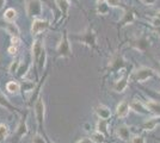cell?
<instances>
[{
  "instance_id": "1",
  "label": "cell",
  "mask_w": 160,
  "mask_h": 143,
  "mask_svg": "<svg viewBox=\"0 0 160 143\" xmlns=\"http://www.w3.org/2000/svg\"><path fill=\"white\" fill-rule=\"evenodd\" d=\"M68 37H69L71 41H74L77 42V43H80V44H84V45L91 48V49H94V50L98 49V45H97V35H96L92 26H87L86 30L84 32H81V34L68 35Z\"/></svg>"
},
{
  "instance_id": "2",
  "label": "cell",
  "mask_w": 160,
  "mask_h": 143,
  "mask_svg": "<svg viewBox=\"0 0 160 143\" xmlns=\"http://www.w3.org/2000/svg\"><path fill=\"white\" fill-rule=\"evenodd\" d=\"M72 56V48H71V40L68 37L67 31L63 32L62 37H61L60 42L56 48V57H61V59H68Z\"/></svg>"
},
{
  "instance_id": "3",
  "label": "cell",
  "mask_w": 160,
  "mask_h": 143,
  "mask_svg": "<svg viewBox=\"0 0 160 143\" xmlns=\"http://www.w3.org/2000/svg\"><path fill=\"white\" fill-rule=\"evenodd\" d=\"M155 74H157L155 69L151 68V67H146V66H142L140 68L134 70L132 78H133L134 81H136V82H145V81H147V80L154 78Z\"/></svg>"
},
{
  "instance_id": "4",
  "label": "cell",
  "mask_w": 160,
  "mask_h": 143,
  "mask_svg": "<svg viewBox=\"0 0 160 143\" xmlns=\"http://www.w3.org/2000/svg\"><path fill=\"white\" fill-rule=\"evenodd\" d=\"M25 11L28 17L37 18L42 13V2L41 0H27L25 1Z\"/></svg>"
},
{
  "instance_id": "5",
  "label": "cell",
  "mask_w": 160,
  "mask_h": 143,
  "mask_svg": "<svg viewBox=\"0 0 160 143\" xmlns=\"http://www.w3.org/2000/svg\"><path fill=\"white\" fill-rule=\"evenodd\" d=\"M33 109H35V118L36 122L38 124V128L42 130L43 128V123H44V116H46V106L42 98H38L36 102L33 104Z\"/></svg>"
},
{
  "instance_id": "6",
  "label": "cell",
  "mask_w": 160,
  "mask_h": 143,
  "mask_svg": "<svg viewBox=\"0 0 160 143\" xmlns=\"http://www.w3.org/2000/svg\"><path fill=\"white\" fill-rule=\"evenodd\" d=\"M130 47L134 48L138 51H140V53H146L148 48L151 47V41L146 35H141L130 42Z\"/></svg>"
},
{
  "instance_id": "7",
  "label": "cell",
  "mask_w": 160,
  "mask_h": 143,
  "mask_svg": "<svg viewBox=\"0 0 160 143\" xmlns=\"http://www.w3.org/2000/svg\"><path fill=\"white\" fill-rule=\"evenodd\" d=\"M126 68V61L123 59V56L121 55H113L110 59L109 64H108V70L110 73H117L122 69Z\"/></svg>"
},
{
  "instance_id": "8",
  "label": "cell",
  "mask_w": 160,
  "mask_h": 143,
  "mask_svg": "<svg viewBox=\"0 0 160 143\" xmlns=\"http://www.w3.org/2000/svg\"><path fill=\"white\" fill-rule=\"evenodd\" d=\"M129 105H130V110L134 111L135 113L143 115V116H147V115L151 113V111L146 106V104L143 102H141V100H139V99H133L132 102H129Z\"/></svg>"
},
{
  "instance_id": "9",
  "label": "cell",
  "mask_w": 160,
  "mask_h": 143,
  "mask_svg": "<svg viewBox=\"0 0 160 143\" xmlns=\"http://www.w3.org/2000/svg\"><path fill=\"white\" fill-rule=\"evenodd\" d=\"M129 85V74H124L123 76H121L118 80H116L112 86L113 92L116 93H124L128 88Z\"/></svg>"
},
{
  "instance_id": "10",
  "label": "cell",
  "mask_w": 160,
  "mask_h": 143,
  "mask_svg": "<svg viewBox=\"0 0 160 143\" xmlns=\"http://www.w3.org/2000/svg\"><path fill=\"white\" fill-rule=\"evenodd\" d=\"M49 27V21L46 19H33L32 25H31V34L32 35H40L41 32L46 31Z\"/></svg>"
},
{
  "instance_id": "11",
  "label": "cell",
  "mask_w": 160,
  "mask_h": 143,
  "mask_svg": "<svg viewBox=\"0 0 160 143\" xmlns=\"http://www.w3.org/2000/svg\"><path fill=\"white\" fill-rule=\"evenodd\" d=\"M46 50V48H44V44L42 43L41 41H35L32 44V49H31V53H32V60H33V63L36 64L38 60H40L41 55L42 53Z\"/></svg>"
},
{
  "instance_id": "12",
  "label": "cell",
  "mask_w": 160,
  "mask_h": 143,
  "mask_svg": "<svg viewBox=\"0 0 160 143\" xmlns=\"http://www.w3.org/2000/svg\"><path fill=\"white\" fill-rule=\"evenodd\" d=\"M116 135H117V137L120 138L121 141H124V142L130 141V138H132L130 129H129L128 125H124V124L117 126V129H116Z\"/></svg>"
},
{
  "instance_id": "13",
  "label": "cell",
  "mask_w": 160,
  "mask_h": 143,
  "mask_svg": "<svg viewBox=\"0 0 160 143\" xmlns=\"http://www.w3.org/2000/svg\"><path fill=\"white\" fill-rule=\"evenodd\" d=\"M129 111H130L129 102L127 100H122L116 106V116L118 117V118H126L129 115Z\"/></svg>"
},
{
  "instance_id": "14",
  "label": "cell",
  "mask_w": 160,
  "mask_h": 143,
  "mask_svg": "<svg viewBox=\"0 0 160 143\" xmlns=\"http://www.w3.org/2000/svg\"><path fill=\"white\" fill-rule=\"evenodd\" d=\"M94 112H96V115H97V117L98 118H100V119H110L111 118V110L109 109L108 106H105V105H98L96 109H94Z\"/></svg>"
},
{
  "instance_id": "15",
  "label": "cell",
  "mask_w": 160,
  "mask_h": 143,
  "mask_svg": "<svg viewBox=\"0 0 160 143\" xmlns=\"http://www.w3.org/2000/svg\"><path fill=\"white\" fill-rule=\"evenodd\" d=\"M28 134V124H27V116H24L20 119L19 124L16 130V138L17 141H19L22 137H24Z\"/></svg>"
},
{
  "instance_id": "16",
  "label": "cell",
  "mask_w": 160,
  "mask_h": 143,
  "mask_svg": "<svg viewBox=\"0 0 160 143\" xmlns=\"http://www.w3.org/2000/svg\"><path fill=\"white\" fill-rule=\"evenodd\" d=\"M145 104L152 115H154L155 117H160V102L155 100V99H147Z\"/></svg>"
},
{
  "instance_id": "17",
  "label": "cell",
  "mask_w": 160,
  "mask_h": 143,
  "mask_svg": "<svg viewBox=\"0 0 160 143\" xmlns=\"http://www.w3.org/2000/svg\"><path fill=\"white\" fill-rule=\"evenodd\" d=\"M160 124V117H155V118H149L146 122L142 124V129L145 131H153L158 125Z\"/></svg>"
},
{
  "instance_id": "18",
  "label": "cell",
  "mask_w": 160,
  "mask_h": 143,
  "mask_svg": "<svg viewBox=\"0 0 160 143\" xmlns=\"http://www.w3.org/2000/svg\"><path fill=\"white\" fill-rule=\"evenodd\" d=\"M135 21V13L132 10H126V12L123 14V18L121 19V26H126V25H130L133 24V21Z\"/></svg>"
},
{
  "instance_id": "19",
  "label": "cell",
  "mask_w": 160,
  "mask_h": 143,
  "mask_svg": "<svg viewBox=\"0 0 160 143\" xmlns=\"http://www.w3.org/2000/svg\"><path fill=\"white\" fill-rule=\"evenodd\" d=\"M109 121L108 119H98V122H97V125H96V130L97 131H99L102 132L103 135H105V136H109Z\"/></svg>"
},
{
  "instance_id": "20",
  "label": "cell",
  "mask_w": 160,
  "mask_h": 143,
  "mask_svg": "<svg viewBox=\"0 0 160 143\" xmlns=\"http://www.w3.org/2000/svg\"><path fill=\"white\" fill-rule=\"evenodd\" d=\"M55 4L58 5L59 10L61 11V13L65 17L68 16V10H69V0H55Z\"/></svg>"
},
{
  "instance_id": "21",
  "label": "cell",
  "mask_w": 160,
  "mask_h": 143,
  "mask_svg": "<svg viewBox=\"0 0 160 143\" xmlns=\"http://www.w3.org/2000/svg\"><path fill=\"white\" fill-rule=\"evenodd\" d=\"M0 106H1V107H5L6 110H10V111H12V112L18 111L17 107H14L13 105L10 102V100H8V99H7L6 97L2 94L1 92H0Z\"/></svg>"
},
{
  "instance_id": "22",
  "label": "cell",
  "mask_w": 160,
  "mask_h": 143,
  "mask_svg": "<svg viewBox=\"0 0 160 143\" xmlns=\"http://www.w3.org/2000/svg\"><path fill=\"white\" fill-rule=\"evenodd\" d=\"M90 138H91V141L93 143H105V140H107V136L105 135H103L102 132H99V131H93L92 134H91V136H90Z\"/></svg>"
},
{
  "instance_id": "23",
  "label": "cell",
  "mask_w": 160,
  "mask_h": 143,
  "mask_svg": "<svg viewBox=\"0 0 160 143\" xmlns=\"http://www.w3.org/2000/svg\"><path fill=\"white\" fill-rule=\"evenodd\" d=\"M4 18L6 21H14V19L17 18V11L14 8H7L4 13Z\"/></svg>"
},
{
  "instance_id": "24",
  "label": "cell",
  "mask_w": 160,
  "mask_h": 143,
  "mask_svg": "<svg viewBox=\"0 0 160 143\" xmlns=\"http://www.w3.org/2000/svg\"><path fill=\"white\" fill-rule=\"evenodd\" d=\"M6 89L10 92V93L16 94V93H18V92L20 91V85L16 81H10V82H7Z\"/></svg>"
},
{
  "instance_id": "25",
  "label": "cell",
  "mask_w": 160,
  "mask_h": 143,
  "mask_svg": "<svg viewBox=\"0 0 160 143\" xmlns=\"http://www.w3.org/2000/svg\"><path fill=\"white\" fill-rule=\"evenodd\" d=\"M6 30L8 34H11V36H18V37H19V29H18V26H17L16 24H13V23L7 21Z\"/></svg>"
},
{
  "instance_id": "26",
  "label": "cell",
  "mask_w": 160,
  "mask_h": 143,
  "mask_svg": "<svg viewBox=\"0 0 160 143\" xmlns=\"http://www.w3.org/2000/svg\"><path fill=\"white\" fill-rule=\"evenodd\" d=\"M7 136H8V128L5 124H0V142L5 141Z\"/></svg>"
},
{
  "instance_id": "27",
  "label": "cell",
  "mask_w": 160,
  "mask_h": 143,
  "mask_svg": "<svg viewBox=\"0 0 160 143\" xmlns=\"http://www.w3.org/2000/svg\"><path fill=\"white\" fill-rule=\"evenodd\" d=\"M29 67H30V64L29 63H25L24 66L20 63L19 68H18V70H17V75L19 76V78H23V76H25V74L28 73V69H29Z\"/></svg>"
},
{
  "instance_id": "28",
  "label": "cell",
  "mask_w": 160,
  "mask_h": 143,
  "mask_svg": "<svg viewBox=\"0 0 160 143\" xmlns=\"http://www.w3.org/2000/svg\"><path fill=\"white\" fill-rule=\"evenodd\" d=\"M109 8H110V6H109L108 4L102 2V4H98V8H97V11H98V13L99 14L105 16V14L109 13Z\"/></svg>"
},
{
  "instance_id": "29",
  "label": "cell",
  "mask_w": 160,
  "mask_h": 143,
  "mask_svg": "<svg viewBox=\"0 0 160 143\" xmlns=\"http://www.w3.org/2000/svg\"><path fill=\"white\" fill-rule=\"evenodd\" d=\"M20 66V61L18 60V59H16L12 63H11V66H10V68H8V70H10V73H17V70H18V68H19Z\"/></svg>"
},
{
  "instance_id": "30",
  "label": "cell",
  "mask_w": 160,
  "mask_h": 143,
  "mask_svg": "<svg viewBox=\"0 0 160 143\" xmlns=\"http://www.w3.org/2000/svg\"><path fill=\"white\" fill-rule=\"evenodd\" d=\"M22 86H23V89H24L25 92H32L33 89H35V83L30 81H24Z\"/></svg>"
},
{
  "instance_id": "31",
  "label": "cell",
  "mask_w": 160,
  "mask_h": 143,
  "mask_svg": "<svg viewBox=\"0 0 160 143\" xmlns=\"http://www.w3.org/2000/svg\"><path fill=\"white\" fill-rule=\"evenodd\" d=\"M130 143H146V137L142 135H135L130 138Z\"/></svg>"
},
{
  "instance_id": "32",
  "label": "cell",
  "mask_w": 160,
  "mask_h": 143,
  "mask_svg": "<svg viewBox=\"0 0 160 143\" xmlns=\"http://www.w3.org/2000/svg\"><path fill=\"white\" fill-rule=\"evenodd\" d=\"M32 143H48V141H46L41 135H35L32 137Z\"/></svg>"
},
{
  "instance_id": "33",
  "label": "cell",
  "mask_w": 160,
  "mask_h": 143,
  "mask_svg": "<svg viewBox=\"0 0 160 143\" xmlns=\"http://www.w3.org/2000/svg\"><path fill=\"white\" fill-rule=\"evenodd\" d=\"M107 4L110 7H117L121 5V0H107Z\"/></svg>"
},
{
  "instance_id": "34",
  "label": "cell",
  "mask_w": 160,
  "mask_h": 143,
  "mask_svg": "<svg viewBox=\"0 0 160 143\" xmlns=\"http://www.w3.org/2000/svg\"><path fill=\"white\" fill-rule=\"evenodd\" d=\"M8 53H10V55H12V56L17 55V53H18V48H17V45H11V47L8 48Z\"/></svg>"
},
{
  "instance_id": "35",
  "label": "cell",
  "mask_w": 160,
  "mask_h": 143,
  "mask_svg": "<svg viewBox=\"0 0 160 143\" xmlns=\"http://www.w3.org/2000/svg\"><path fill=\"white\" fill-rule=\"evenodd\" d=\"M151 24H152L154 27L160 26V19L158 18V17H153V18L151 19Z\"/></svg>"
},
{
  "instance_id": "36",
  "label": "cell",
  "mask_w": 160,
  "mask_h": 143,
  "mask_svg": "<svg viewBox=\"0 0 160 143\" xmlns=\"http://www.w3.org/2000/svg\"><path fill=\"white\" fill-rule=\"evenodd\" d=\"M75 143H93V142L91 141V138H90V137H82V138L78 140Z\"/></svg>"
},
{
  "instance_id": "37",
  "label": "cell",
  "mask_w": 160,
  "mask_h": 143,
  "mask_svg": "<svg viewBox=\"0 0 160 143\" xmlns=\"http://www.w3.org/2000/svg\"><path fill=\"white\" fill-rule=\"evenodd\" d=\"M11 42H12V45H17L18 47V44H19V37L18 36H12Z\"/></svg>"
},
{
  "instance_id": "38",
  "label": "cell",
  "mask_w": 160,
  "mask_h": 143,
  "mask_svg": "<svg viewBox=\"0 0 160 143\" xmlns=\"http://www.w3.org/2000/svg\"><path fill=\"white\" fill-rule=\"evenodd\" d=\"M145 5H148V6H152V5H154L155 2H157V0H141Z\"/></svg>"
},
{
  "instance_id": "39",
  "label": "cell",
  "mask_w": 160,
  "mask_h": 143,
  "mask_svg": "<svg viewBox=\"0 0 160 143\" xmlns=\"http://www.w3.org/2000/svg\"><path fill=\"white\" fill-rule=\"evenodd\" d=\"M155 72H157V74L159 75V78H160V61L157 63V69H155Z\"/></svg>"
},
{
  "instance_id": "40",
  "label": "cell",
  "mask_w": 160,
  "mask_h": 143,
  "mask_svg": "<svg viewBox=\"0 0 160 143\" xmlns=\"http://www.w3.org/2000/svg\"><path fill=\"white\" fill-rule=\"evenodd\" d=\"M5 4H6V0H0V10L5 6Z\"/></svg>"
},
{
  "instance_id": "41",
  "label": "cell",
  "mask_w": 160,
  "mask_h": 143,
  "mask_svg": "<svg viewBox=\"0 0 160 143\" xmlns=\"http://www.w3.org/2000/svg\"><path fill=\"white\" fill-rule=\"evenodd\" d=\"M155 31L159 34V36H160V26H158V27H155Z\"/></svg>"
},
{
  "instance_id": "42",
  "label": "cell",
  "mask_w": 160,
  "mask_h": 143,
  "mask_svg": "<svg viewBox=\"0 0 160 143\" xmlns=\"http://www.w3.org/2000/svg\"><path fill=\"white\" fill-rule=\"evenodd\" d=\"M155 17H158L160 19V11H157V13H155Z\"/></svg>"
},
{
  "instance_id": "43",
  "label": "cell",
  "mask_w": 160,
  "mask_h": 143,
  "mask_svg": "<svg viewBox=\"0 0 160 143\" xmlns=\"http://www.w3.org/2000/svg\"><path fill=\"white\" fill-rule=\"evenodd\" d=\"M98 4H102V2H107V0H97Z\"/></svg>"
},
{
  "instance_id": "44",
  "label": "cell",
  "mask_w": 160,
  "mask_h": 143,
  "mask_svg": "<svg viewBox=\"0 0 160 143\" xmlns=\"http://www.w3.org/2000/svg\"><path fill=\"white\" fill-rule=\"evenodd\" d=\"M48 141V143H54V142H52V141H50V140H47Z\"/></svg>"
}]
</instances>
